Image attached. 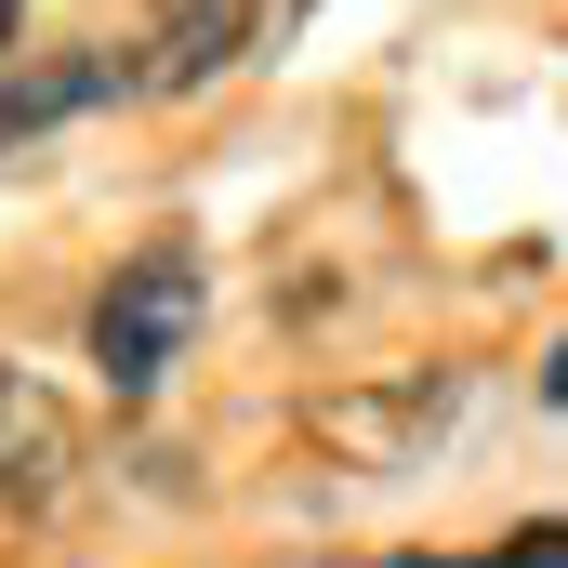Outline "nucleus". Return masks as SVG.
I'll use <instances>...</instances> for the list:
<instances>
[{"label":"nucleus","instance_id":"obj_1","mask_svg":"<svg viewBox=\"0 0 568 568\" xmlns=\"http://www.w3.org/2000/svg\"><path fill=\"white\" fill-rule=\"evenodd\" d=\"M199 317H212L199 252H185V239H159V252H133L120 278L93 291V371H106L120 397H159V371L199 344Z\"/></svg>","mask_w":568,"mask_h":568},{"label":"nucleus","instance_id":"obj_2","mask_svg":"<svg viewBox=\"0 0 568 568\" xmlns=\"http://www.w3.org/2000/svg\"><path fill=\"white\" fill-rule=\"evenodd\" d=\"M449 424H463V371H371V384L304 397V436L331 463H357V476H410Z\"/></svg>","mask_w":568,"mask_h":568},{"label":"nucleus","instance_id":"obj_3","mask_svg":"<svg viewBox=\"0 0 568 568\" xmlns=\"http://www.w3.org/2000/svg\"><path fill=\"white\" fill-rule=\"evenodd\" d=\"M252 53V0H159L133 40V93H212Z\"/></svg>","mask_w":568,"mask_h":568},{"label":"nucleus","instance_id":"obj_4","mask_svg":"<svg viewBox=\"0 0 568 568\" xmlns=\"http://www.w3.org/2000/svg\"><path fill=\"white\" fill-rule=\"evenodd\" d=\"M67 476H80V424H67V397H53L40 371H13V357H0V503H13V516H40Z\"/></svg>","mask_w":568,"mask_h":568},{"label":"nucleus","instance_id":"obj_5","mask_svg":"<svg viewBox=\"0 0 568 568\" xmlns=\"http://www.w3.org/2000/svg\"><path fill=\"white\" fill-rule=\"evenodd\" d=\"M106 93H133L120 53H40L27 80H0V145H40L53 120H80V106H106Z\"/></svg>","mask_w":568,"mask_h":568},{"label":"nucleus","instance_id":"obj_6","mask_svg":"<svg viewBox=\"0 0 568 568\" xmlns=\"http://www.w3.org/2000/svg\"><path fill=\"white\" fill-rule=\"evenodd\" d=\"M489 568H568V516H542V529H516Z\"/></svg>","mask_w":568,"mask_h":568},{"label":"nucleus","instance_id":"obj_7","mask_svg":"<svg viewBox=\"0 0 568 568\" xmlns=\"http://www.w3.org/2000/svg\"><path fill=\"white\" fill-rule=\"evenodd\" d=\"M542 397H556V410H568V344H556V357H542Z\"/></svg>","mask_w":568,"mask_h":568},{"label":"nucleus","instance_id":"obj_8","mask_svg":"<svg viewBox=\"0 0 568 568\" xmlns=\"http://www.w3.org/2000/svg\"><path fill=\"white\" fill-rule=\"evenodd\" d=\"M13 40H27V0H0V53H13Z\"/></svg>","mask_w":568,"mask_h":568}]
</instances>
